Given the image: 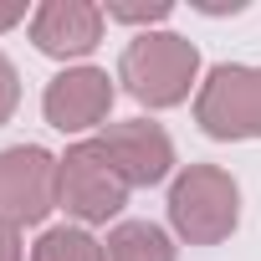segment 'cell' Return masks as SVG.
Listing matches in <instances>:
<instances>
[{"mask_svg": "<svg viewBox=\"0 0 261 261\" xmlns=\"http://www.w3.org/2000/svg\"><path fill=\"white\" fill-rule=\"evenodd\" d=\"M31 261H108L102 241L87 236L82 225H51L41 230V241L31 246Z\"/></svg>", "mask_w": 261, "mask_h": 261, "instance_id": "obj_10", "label": "cell"}, {"mask_svg": "<svg viewBox=\"0 0 261 261\" xmlns=\"http://www.w3.org/2000/svg\"><path fill=\"white\" fill-rule=\"evenodd\" d=\"M200 77V51L179 31H139L118 57V82L144 108H179Z\"/></svg>", "mask_w": 261, "mask_h": 261, "instance_id": "obj_1", "label": "cell"}, {"mask_svg": "<svg viewBox=\"0 0 261 261\" xmlns=\"http://www.w3.org/2000/svg\"><path fill=\"white\" fill-rule=\"evenodd\" d=\"M113 77L102 67H67L46 82L41 92V113L57 134H87V128L108 123L113 113Z\"/></svg>", "mask_w": 261, "mask_h": 261, "instance_id": "obj_7", "label": "cell"}, {"mask_svg": "<svg viewBox=\"0 0 261 261\" xmlns=\"http://www.w3.org/2000/svg\"><path fill=\"white\" fill-rule=\"evenodd\" d=\"M16 108H21V72H16V62L6 51H0V128L16 118Z\"/></svg>", "mask_w": 261, "mask_h": 261, "instance_id": "obj_12", "label": "cell"}, {"mask_svg": "<svg viewBox=\"0 0 261 261\" xmlns=\"http://www.w3.org/2000/svg\"><path fill=\"white\" fill-rule=\"evenodd\" d=\"M169 0H154V6H118V0H113V6H102V16L108 21H128V26H154V21H169Z\"/></svg>", "mask_w": 261, "mask_h": 261, "instance_id": "obj_11", "label": "cell"}, {"mask_svg": "<svg viewBox=\"0 0 261 261\" xmlns=\"http://www.w3.org/2000/svg\"><path fill=\"white\" fill-rule=\"evenodd\" d=\"M21 21H31L26 6H0V31H11V26H21Z\"/></svg>", "mask_w": 261, "mask_h": 261, "instance_id": "obj_14", "label": "cell"}, {"mask_svg": "<svg viewBox=\"0 0 261 261\" xmlns=\"http://www.w3.org/2000/svg\"><path fill=\"white\" fill-rule=\"evenodd\" d=\"M102 26H108V16L92 0H46V6L31 11V41L41 57H57V62L87 57L102 41Z\"/></svg>", "mask_w": 261, "mask_h": 261, "instance_id": "obj_8", "label": "cell"}, {"mask_svg": "<svg viewBox=\"0 0 261 261\" xmlns=\"http://www.w3.org/2000/svg\"><path fill=\"white\" fill-rule=\"evenodd\" d=\"M195 123L200 134L236 144V139H261V67L220 62L195 92Z\"/></svg>", "mask_w": 261, "mask_h": 261, "instance_id": "obj_3", "label": "cell"}, {"mask_svg": "<svg viewBox=\"0 0 261 261\" xmlns=\"http://www.w3.org/2000/svg\"><path fill=\"white\" fill-rule=\"evenodd\" d=\"M0 261H26V251H21V230H16V225H0Z\"/></svg>", "mask_w": 261, "mask_h": 261, "instance_id": "obj_13", "label": "cell"}, {"mask_svg": "<svg viewBox=\"0 0 261 261\" xmlns=\"http://www.w3.org/2000/svg\"><path fill=\"white\" fill-rule=\"evenodd\" d=\"M97 144L108 149V159L118 164V174L128 179V190H149L164 185L174 174V139L149 118H128V123H108Z\"/></svg>", "mask_w": 261, "mask_h": 261, "instance_id": "obj_6", "label": "cell"}, {"mask_svg": "<svg viewBox=\"0 0 261 261\" xmlns=\"http://www.w3.org/2000/svg\"><path fill=\"white\" fill-rule=\"evenodd\" d=\"M169 225L185 246H220L241 225V185L220 164H185L169 185Z\"/></svg>", "mask_w": 261, "mask_h": 261, "instance_id": "obj_2", "label": "cell"}, {"mask_svg": "<svg viewBox=\"0 0 261 261\" xmlns=\"http://www.w3.org/2000/svg\"><path fill=\"white\" fill-rule=\"evenodd\" d=\"M108 261H174V241L154 220H118L102 241Z\"/></svg>", "mask_w": 261, "mask_h": 261, "instance_id": "obj_9", "label": "cell"}, {"mask_svg": "<svg viewBox=\"0 0 261 261\" xmlns=\"http://www.w3.org/2000/svg\"><path fill=\"white\" fill-rule=\"evenodd\" d=\"M57 174L62 159L46 154L41 144H16L0 149V225H41L62 200H57Z\"/></svg>", "mask_w": 261, "mask_h": 261, "instance_id": "obj_5", "label": "cell"}, {"mask_svg": "<svg viewBox=\"0 0 261 261\" xmlns=\"http://www.w3.org/2000/svg\"><path fill=\"white\" fill-rule=\"evenodd\" d=\"M57 200L72 220L82 225H108L123 205H128V179L118 174V164L108 159V149L97 139H82L62 154V174H57Z\"/></svg>", "mask_w": 261, "mask_h": 261, "instance_id": "obj_4", "label": "cell"}]
</instances>
